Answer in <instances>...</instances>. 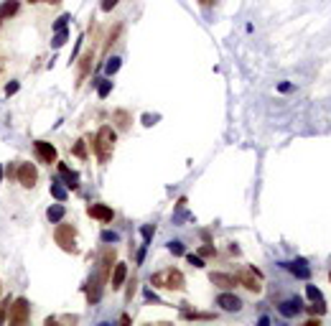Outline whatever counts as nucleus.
Returning <instances> with one entry per match:
<instances>
[{
    "label": "nucleus",
    "instance_id": "obj_1",
    "mask_svg": "<svg viewBox=\"0 0 331 326\" xmlns=\"http://www.w3.org/2000/svg\"><path fill=\"white\" fill-rule=\"evenodd\" d=\"M115 143H117L115 130H112L110 125H102V127L97 130V135H94V143H92L100 163H110V158H112V153H115Z\"/></svg>",
    "mask_w": 331,
    "mask_h": 326
},
{
    "label": "nucleus",
    "instance_id": "obj_2",
    "mask_svg": "<svg viewBox=\"0 0 331 326\" xmlns=\"http://www.w3.org/2000/svg\"><path fill=\"white\" fill-rule=\"evenodd\" d=\"M150 283H153V288H165V290H184L186 288V278L179 268H165L160 273H153Z\"/></svg>",
    "mask_w": 331,
    "mask_h": 326
},
{
    "label": "nucleus",
    "instance_id": "obj_3",
    "mask_svg": "<svg viewBox=\"0 0 331 326\" xmlns=\"http://www.w3.org/2000/svg\"><path fill=\"white\" fill-rule=\"evenodd\" d=\"M54 240H56V245H59L64 252H69V255H77V252H79V250H77V227H74V224H69V222H56Z\"/></svg>",
    "mask_w": 331,
    "mask_h": 326
},
{
    "label": "nucleus",
    "instance_id": "obj_4",
    "mask_svg": "<svg viewBox=\"0 0 331 326\" xmlns=\"http://www.w3.org/2000/svg\"><path fill=\"white\" fill-rule=\"evenodd\" d=\"M16 181H18L23 189H34V186L39 184V169H36V163L21 160L18 166H16Z\"/></svg>",
    "mask_w": 331,
    "mask_h": 326
},
{
    "label": "nucleus",
    "instance_id": "obj_5",
    "mask_svg": "<svg viewBox=\"0 0 331 326\" xmlns=\"http://www.w3.org/2000/svg\"><path fill=\"white\" fill-rule=\"evenodd\" d=\"M235 280H237L242 288H247L250 293H260V290H262L260 273H257V270H252V268H240V270L235 273Z\"/></svg>",
    "mask_w": 331,
    "mask_h": 326
},
{
    "label": "nucleus",
    "instance_id": "obj_6",
    "mask_svg": "<svg viewBox=\"0 0 331 326\" xmlns=\"http://www.w3.org/2000/svg\"><path fill=\"white\" fill-rule=\"evenodd\" d=\"M28 318H31V303L26 298L11 301V316H8V321L13 326H23V323H28Z\"/></svg>",
    "mask_w": 331,
    "mask_h": 326
},
{
    "label": "nucleus",
    "instance_id": "obj_7",
    "mask_svg": "<svg viewBox=\"0 0 331 326\" xmlns=\"http://www.w3.org/2000/svg\"><path fill=\"white\" fill-rule=\"evenodd\" d=\"M107 270H110L107 265H100V270L92 273V278H89V283H87V301H89V303H97V301L102 298V280H105Z\"/></svg>",
    "mask_w": 331,
    "mask_h": 326
},
{
    "label": "nucleus",
    "instance_id": "obj_8",
    "mask_svg": "<svg viewBox=\"0 0 331 326\" xmlns=\"http://www.w3.org/2000/svg\"><path fill=\"white\" fill-rule=\"evenodd\" d=\"M34 150H36V155L41 158V163H56V158H59V153H56V148L49 143V140H36L34 143Z\"/></svg>",
    "mask_w": 331,
    "mask_h": 326
},
{
    "label": "nucleus",
    "instance_id": "obj_9",
    "mask_svg": "<svg viewBox=\"0 0 331 326\" xmlns=\"http://www.w3.org/2000/svg\"><path fill=\"white\" fill-rule=\"evenodd\" d=\"M217 306L224 308V311H229V313H237V311L242 308V301H240L235 293H227V290H224V293L217 296Z\"/></svg>",
    "mask_w": 331,
    "mask_h": 326
},
{
    "label": "nucleus",
    "instance_id": "obj_10",
    "mask_svg": "<svg viewBox=\"0 0 331 326\" xmlns=\"http://www.w3.org/2000/svg\"><path fill=\"white\" fill-rule=\"evenodd\" d=\"M87 212H89V217H92V219L105 222V224L115 219V212H112L110 207H105V204H89V209H87Z\"/></svg>",
    "mask_w": 331,
    "mask_h": 326
},
{
    "label": "nucleus",
    "instance_id": "obj_11",
    "mask_svg": "<svg viewBox=\"0 0 331 326\" xmlns=\"http://www.w3.org/2000/svg\"><path fill=\"white\" fill-rule=\"evenodd\" d=\"M92 59H94V51L89 49V51H84V56H82V61H79V74H77V87L87 79V74L92 72Z\"/></svg>",
    "mask_w": 331,
    "mask_h": 326
},
{
    "label": "nucleus",
    "instance_id": "obj_12",
    "mask_svg": "<svg viewBox=\"0 0 331 326\" xmlns=\"http://www.w3.org/2000/svg\"><path fill=\"white\" fill-rule=\"evenodd\" d=\"M112 268H115L112 270V290H120L122 283L127 280V265L125 263H115Z\"/></svg>",
    "mask_w": 331,
    "mask_h": 326
},
{
    "label": "nucleus",
    "instance_id": "obj_13",
    "mask_svg": "<svg viewBox=\"0 0 331 326\" xmlns=\"http://www.w3.org/2000/svg\"><path fill=\"white\" fill-rule=\"evenodd\" d=\"M209 280L217 285V288H232V285H237V280H235V275H227V273H209Z\"/></svg>",
    "mask_w": 331,
    "mask_h": 326
},
{
    "label": "nucleus",
    "instance_id": "obj_14",
    "mask_svg": "<svg viewBox=\"0 0 331 326\" xmlns=\"http://www.w3.org/2000/svg\"><path fill=\"white\" fill-rule=\"evenodd\" d=\"M21 11V0H6L3 6H0V21H6V18H13L16 13Z\"/></svg>",
    "mask_w": 331,
    "mask_h": 326
},
{
    "label": "nucleus",
    "instance_id": "obj_15",
    "mask_svg": "<svg viewBox=\"0 0 331 326\" xmlns=\"http://www.w3.org/2000/svg\"><path fill=\"white\" fill-rule=\"evenodd\" d=\"M59 174L67 179V186H69V189H77V186H79V174L72 171V169H67L64 163H59Z\"/></svg>",
    "mask_w": 331,
    "mask_h": 326
},
{
    "label": "nucleus",
    "instance_id": "obj_16",
    "mask_svg": "<svg viewBox=\"0 0 331 326\" xmlns=\"http://www.w3.org/2000/svg\"><path fill=\"white\" fill-rule=\"evenodd\" d=\"M112 117H115V122H117V127H120L122 133H125V130H130V120H133V117H130V112H127V110H115V115H112Z\"/></svg>",
    "mask_w": 331,
    "mask_h": 326
},
{
    "label": "nucleus",
    "instance_id": "obj_17",
    "mask_svg": "<svg viewBox=\"0 0 331 326\" xmlns=\"http://www.w3.org/2000/svg\"><path fill=\"white\" fill-rule=\"evenodd\" d=\"M64 214H67V209H64V204L59 202V204H54V207H49V212H46V219L56 224V222H61V219H64Z\"/></svg>",
    "mask_w": 331,
    "mask_h": 326
},
{
    "label": "nucleus",
    "instance_id": "obj_18",
    "mask_svg": "<svg viewBox=\"0 0 331 326\" xmlns=\"http://www.w3.org/2000/svg\"><path fill=\"white\" fill-rule=\"evenodd\" d=\"M285 268H288L295 278H308V275H311V270H308V265H306L303 260H295V263H290V265H285Z\"/></svg>",
    "mask_w": 331,
    "mask_h": 326
},
{
    "label": "nucleus",
    "instance_id": "obj_19",
    "mask_svg": "<svg viewBox=\"0 0 331 326\" xmlns=\"http://www.w3.org/2000/svg\"><path fill=\"white\" fill-rule=\"evenodd\" d=\"M278 308H280L283 316H295V313L301 311V301H298V298H290L288 303H280Z\"/></svg>",
    "mask_w": 331,
    "mask_h": 326
},
{
    "label": "nucleus",
    "instance_id": "obj_20",
    "mask_svg": "<svg viewBox=\"0 0 331 326\" xmlns=\"http://www.w3.org/2000/svg\"><path fill=\"white\" fill-rule=\"evenodd\" d=\"M72 153H74V155H77L79 160H87V155H89V150H87V140H82V138H79V140L74 143Z\"/></svg>",
    "mask_w": 331,
    "mask_h": 326
},
{
    "label": "nucleus",
    "instance_id": "obj_21",
    "mask_svg": "<svg viewBox=\"0 0 331 326\" xmlns=\"http://www.w3.org/2000/svg\"><path fill=\"white\" fill-rule=\"evenodd\" d=\"M51 197H54L56 202H61V204H64L69 194H67V189H64L61 184H51Z\"/></svg>",
    "mask_w": 331,
    "mask_h": 326
},
{
    "label": "nucleus",
    "instance_id": "obj_22",
    "mask_svg": "<svg viewBox=\"0 0 331 326\" xmlns=\"http://www.w3.org/2000/svg\"><path fill=\"white\" fill-rule=\"evenodd\" d=\"M120 67H122V59H120V56H112V59H107V64H105V74H115Z\"/></svg>",
    "mask_w": 331,
    "mask_h": 326
},
{
    "label": "nucleus",
    "instance_id": "obj_23",
    "mask_svg": "<svg viewBox=\"0 0 331 326\" xmlns=\"http://www.w3.org/2000/svg\"><path fill=\"white\" fill-rule=\"evenodd\" d=\"M306 296H308L313 303H326V301H323V296H321V290H318L316 285H306Z\"/></svg>",
    "mask_w": 331,
    "mask_h": 326
},
{
    "label": "nucleus",
    "instance_id": "obj_24",
    "mask_svg": "<svg viewBox=\"0 0 331 326\" xmlns=\"http://www.w3.org/2000/svg\"><path fill=\"white\" fill-rule=\"evenodd\" d=\"M181 316H184V318H191V321H196V318H207V321H209V318H217L214 313H202V311H181Z\"/></svg>",
    "mask_w": 331,
    "mask_h": 326
},
{
    "label": "nucleus",
    "instance_id": "obj_25",
    "mask_svg": "<svg viewBox=\"0 0 331 326\" xmlns=\"http://www.w3.org/2000/svg\"><path fill=\"white\" fill-rule=\"evenodd\" d=\"M169 250H171V255H176V257H184V255H186V247H184L179 240L169 242Z\"/></svg>",
    "mask_w": 331,
    "mask_h": 326
},
{
    "label": "nucleus",
    "instance_id": "obj_26",
    "mask_svg": "<svg viewBox=\"0 0 331 326\" xmlns=\"http://www.w3.org/2000/svg\"><path fill=\"white\" fill-rule=\"evenodd\" d=\"M117 3L120 0H100V8H102V13H110V11L117 8Z\"/></svg>",
    "mask_w": 331,
    "mask_h": 326
},
{
    "label": "nucleus",
    "instance_id": "obj_27",
    "mask_svg": "<svg viewBox=\"0 0 331 326\" xmlns=\"http://www.w3.org/2000/svg\"><path fill=\"white\" fill-rule=\"evenodd\" d=\"M61 44H67V28H61V34H56V36H54V41H51V46H54V49H59Z\"/></svg>",
    "mask_w": 331,
    "mask_h": 326
},
{
    "label": "nucleus",
    "instance_id": "obj_28",
    "mask_svg": "<svg viewBox=\"0 0 331 326\" xmlns=\"http://www.w3.org/2000/svg\"><path fill=\"white\" fill-rule=\"evenodd\" d=\"M110 92H112V82H107V79H105V82L97 87V94H100V97H107Z\"/></svg>",
    "mask_w": 331,
    "mask_h": 326
},
{
    "label": "nucleus",
    "instance_id": "obj_29",
    "mask_svg": "<svg viewBox=\"0 0 331 326\" xmlns=\"http://www.w3.org/2000/svg\"><path fill=\"white\" fill-rule=\"evenodd\" d=\"M18 87H21L18 82H8V84H6V94H8V97H11V94H16V92H18Z\"/></svg>",
    "mask_w": 331,
    "mask_h": 326
},
{
    "label": "nucleus",
    "instance_id": "obj_30",
    "mask_svg": "<svg viewBox=\"0 0 331 326\" xmlns=\"http://www.w3.org/2000/svg\"><path fill=\"white\" fill-rule=\"evenodd\" d=\"M186 260H189L194 268H204V260H202V257H196V255H186Z\"/></svg>",
    "mask_w": 331,
    "mask_h": 326
},
{
    "label": "nucleus",
    "instance_id": "obj_31",
    "mask_svg": "<svg viewBox=\"0 0 331 326\" xmlns=\"http://www.w3.org/2000/svg\"><path fill=\"white\" fill-rule=\"evenodd\" d=\"M28 3H49V6H59L61 0H28Z\"/></svg>",
    "mask_w": 331,
    "mask_h": 326
},
{
    "label": "nucleus",
    "instance_id": "obj_32",
    "mask_svg": "<svg viewBox=\"0 0 331 326\" xmlns=\"http://www.w3.org/2000/svg\"><path fill=\"white\" fill-rule=\"evenodd\" d=\"M102 240H110V242H115V240H117V235H115V232H105V235H102Z\"/></svg>",
    "mask_w": 331,
    "mask_h": 326
},
{
    "label": "nucleus",
    "instance_id": "obj_33",
    "mask_svg": "<svg viewBox=\"0 0 331 326\" xmlns=\"http://www.w3.org/2000/svg\"><path fill=\"white\" fill-rule=\"evenodd\" d=\"M199 252H202V255H214V250H212V247H209V245H207V247H204V245H202V250H199Z\"/></svg>",
    "mask_w": 331,
    "mask_h": 326
},
{
    "label": "nucleus",
    "instance_id": "obj_34",
    "mask_svg": "<svg viewBox=\"0 0 331 326\" xmlns=\"http://www.w3.org/2000/svg\"><path fill=\"white\" fill-rule=\"evenodd\" d=\"M199 3H202V6H207V8H212V6L217 3V0H199Z\"/></svg>",
    "mask_w": 331,
    "mask_h": 326
},
{
    "label": "nucleus",
    "instance_id": "obj_35",
    "mask_svg": "<svg viewBox=\"0 0 331 326\" xmlns=\"http://www.w3.org/2000/svg\"><path fill=\"white\" fill-rule=\"evenodd\" d=\"M0 184H3V166H0Z\"/></svg>",
    "mask_w": 331,
    "mask_h": 326
},
{
    "label": "nucleus",
    "instance_id": "obj_36",
    "mask_svg": "<svg viewBox=\"0 0 331 326\" xmlns=\"http://www.w3.org/2000/svg\"><path fill=\"white\" fill-rule=\"evenodd\" d=\"M0 296H3V285H0Z\"/></svg>",
    "mask_w": 331,
    "mask_h": 326
},
{
    "label": "nucleus",
    "instance_id": "obj_37",
    "mask_svg": "<svg viewBox=\"0 0 331 326\" xmlns=\"http://www.w3.org/2000/svg\"><path fill=\"white\" fill-rule=\"evenodd\" d=\"M0 69H3V64H0Z\"/></svg>",
    "mask_w": 331,
    "mask_h": 326
}]
</instances>
